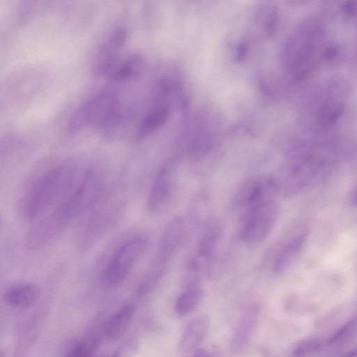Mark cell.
Instances as JSON below:
<instances>
[{
	"mask_svg": "<svg viewBox=\"0 0 357 357\" xmlns=\"http://www.w3.org/2000/svg\"><path fill=\"white\" fill-rule=\"evenodd\" d=\"M342 10L347 15H357V0L346 1L342 5Z\"/></svg>",
	"mask_w": 357,
	"mask_h": 357,
	"instance_id": "obj_24",
	"label": "cell"
},
{
	"mask_svg": "<svg viewBox=\"0 0 357 357\" xmlns=\"http://www.w3.org/2000/svg\"><path fill=\"white\" fill-rule=\"evenodd\" d=\"M119 106L116 95L102 91L80 105L70 116L68 128L72 132L81 131L89 126H103Z\"/></svg>",
	"mask_w": 357,
	"mask_h": 357,
	"instance_id": "obj_5",
	"label": "cell"
},
{
	"mask_svg": "<svg viewBox=\"0 0 357 357\" xmlns=\"http://www.w3.org/2000/svg\"><path fill=\"white\" fill-rule=\"evenodd\" d=\"M193 356H221V350L216 346L199 347L192 355Z\"/></svg>",
	"mask_w": 357,
	"mask_h": 357,
	"instance_id": "obj_23",
	"label": "cell"
},
{
	"mask_svg": "<svg viewBox=\"0 0 357 357\" xmlns=\"http://www.w3.org/2000/svg\"><path fill=\"white\" fill-rule=\"evenodd\" d=\"M76 172L74 164L66 162L41 174L24 196L23 210L26 217L38 216L59 197L66 195L75 183Z\"/></svg>",
	"mask_w": 357,
	"mask_h": 357,
	"instance_id": "obj_1",
	"label": "cell"
},
{
	"mask_svg": "<svg viewBox=\"0 0 357 357\" xmlns=\"http://www.w3.org/2000/svg\"><path fill=\"white\" fill-rule=\"evenodd\" d=\"M175 167L172 162H165L158 170L150 190L146 206L150 213H155L166 204L172 190Z\"/></svg>",
	"mask_w": 357,
	"mask_h": 357,
	"instance_id": "obj_8",
	"label": "cell"
},
{
	"mask_svg": "<svg viewBox=\"0 0 357 357\" xmlns=\"http://www.w3.org/2000/svg\"><path fill=\"white\" fill-rule=\"evenodd\" d=\"M103 190L104 182L100 175L91 170L86 172L63 198L50 218L62 228L67 222L94 204Z\"/></svg>",
	"mask_w": 357,
	"mask_h": 357,
	"instance_id": "obj_3",
	"label": "cell"
},
{
	"mask_svg": "<svg viewBox=\"0 0 357 357\" xmlns=\"http://www.w3.org/2000/svg\"><path fill=\"white\" fill-rule=\"evenodd\" d=\"M169 115V105L162 100H158L139 122L136 130V137L141 139L152 135L165 124Z\"/></svg>",
	"mask_w": 357,
	"mask_h": 357,
	"instance_id": "obj_11",
	"label": "cell"
},
{
	"mask_svg": "<svg viewBox=\"0 0 357 357\" xmlns=\"http://www.w3.org/2000/svg\"><path fill=\"white\" fill-rule=\"evenodd\" d=\"M128 38V31L126 29L119 28L116 29L107 40L102 44L98 50V56L116 54L119 50L126 44Z\"/></svg>",
	"mask_w": 357,
	"mask_h": 357,
	"instance_id": "obj_18",
	"label": "cell"
},
{
	"mask_svg": "<svg viewBox=\"0 0 357 357\" xmlns=\"http://www.w3.org/2000/svg\"><path fill=\"white\" fill-rule=\"evenodd\" d=\"M147 241L137 237L122 244L112 255L102 275L107 288H114L127 278L132 267L146 250Z\"/></svg>",
	"mask_w": 357,
	"mask_h": 357,
	"instance_id": "obj_6",
	"label": "cell"
},
{
	"mask_svg": "<svg viewBox=\"0 0 357 357\" xmlns=\"http://www.w3.org/2000/svg\"><path fill=\"white\" fill-rule=\"evenodd\" d=\"M209 328V321L204 316L192 319L183 331L178 344L182 356H192L201 347Z\"/></svg>",
	"mask_w": 357,
	"mask_h": 357,
	"instance_id": "obj_10",
	"label": "cell"
},
{
	"mask_svg": "<svg viewBox=\"0 0 357 357\" xmlns=\"http://www.w3.org/2000/svg\"><path fill=\"white\" fill-rule=\"evenodd\" d=\"M280 25V15L277 9L271 7L266 10L263 17L261 29L266 39H271L276 34Z\"/></svg>",
	"mask_w": 357,
	"mask_h": 357,
	"instance_id": "obj_19",
	"label": "cell"
},
{
	"mask_svg": "<svg viewBox=\"0 0 357 357\" xmlns=\"http://www.w3.org/2000/svg\"><path fill=\"white\" fill-rule=\"evenodd\" d=\"M144 67L141 54L133 53L122 61L111 79L116 82H125L137 77Z\"/></svg>",
	"mask_w": 357,
	"mask_h": 357,
	"instance_id": "obj_16",
	"label": "cell"
},
{
	"mask_svg": "<svg viewBox=\"0 0 357 357\" xmlns=\"http://www.w3.org/2000/svg\"><path fill=\"white\" fill-rule=\"evenodd\" d=\"M321 29L314 20L301 23L287 39L282 61L296 79L304 78L312 70L320 55Z\"/></svg>",
	"mask_w": 357,
	"mask_h": 357,
	"instance_id": "obj_2",
	"label": "cell"
},
{
	"mask_svg": "<svg viewBox=\"0 0 357 357\" xmlns=\"http://www.w3.org/2000/svg\"><path fill=\"white\" fill-rule=\"evenodd\" d=\"M98 347L97 339L88 337L75 344L68 351V356L85 357L93 355Z\"/></svg>",
	"mask_w": 357,
	"mask_h": 357,
	"instance_id": "obj_20",
	"label": "cell"
},
{
	"mask_svg": "<svg viewBox=\"0 0 357 357\" xmlns=\"http://www.w3.org/2000/svg\"><path fill=\"white\" fill-rule=\"evenodd\" d=\"M135 311L132 304L123 305L107 321L104 328L105 337L112 341L121 338L129 328Z\"/></svg>",
	"mask_w": 357,
	"mask_h": 357,
	"instance_id": "obj_12",
	"label": "cell"
},
{
	"mask_svg": "<svg viewBox=\"0 0 357 357\" xmlns=\"http://www.w3.org/2000/svg\"><path fill=\"white\" fill-rule=\"evenodd\" d=\"M305 236L306 234H300L282 247L273 262L275 273L284 271L291 264L303 245Z\"/></svg>",
	"mask_w": 357,
	"mask_h": 357,
	"instance_id": "obj_15",
	"label": "cell"
},
{
	"mask_svg": "<svg viewBox=\"0 0 357 357\" xmlns=\"http://www.w3.org/2000/svg\"><path fill=\"white\" fill-rule=\"evenodd\" d=\"M222 235V228L215 220H208L198 241L195 253L212 264Z\"/></svg>",
	"mask_w": 357,
	"mask_h": 357,
	"instance_id": "obj_13",
	"label": "cell"
},
{
	"mask_svg": "<svg viewBox=\"0 0 357 357\" xmlns=\"http://www.w3.org/2000/svg\"><path fill=\"white\" fill-rule=\"evenodd\" d=\"M250 45L249 41L244 39L239 41L234 51V57L236 62L242 63L245 61L250 53Z\"/></svg>",
	"mask_w": 357,
	"mask_h": 357,
	"instance_id": "obj_22",
	"label": "cell"
},
{
	"mask_svg": "<svg viewBox=\"0 0 357 357\" xmlns=\"http://www.w3.org/2000/svg\"><path fill=\"white\" fill-rule=\"evenodd\" d=\"M190 1H197V0H189Z\"/></svg>",
	"mask_w": 357,
	"mask_h": 357,
	"instance_id": "obj_25",
	"label": "cell"
},
{
	"mask_svg": "<svg viewBox=\"0 0 357 357\" xmlns=\"http://www.w3.org/2000/svg\"><path fill=\"white\" fill-rule=\"evenodd\" d=\"M278 214L273 198L242 211L240 236L243 243L249 246L263 243L273 228Z\"/></svg>",
	"mask_w": 357,
	"mask_h": 357,
	"instance_id": "obj_4",
	"label": "cell"
},
{
	"mask_svg": "<svg viewBox=\"0 0 357 357\" xmlns=\"http://www.w3.org/2000/svg\"><path fill=\"white\" fill-rule=\"evenodd\" d=\"M40 289L33 284H25L12 287L5 294L6 303L17 309H28L38 302Z\"/></svg>",
	"mask_w": 357,
	"mask_h": 357,
	"instance_id": "obj_14",
	"label": "cell"
},
{
	"mask_svg": "<svg viewBox=\"0 0 357 357\" xmlns=\"http://www.w3.org/2000/svg\"><path fill=\"white\" fill-rule=\"evenodd\" d=\"M202 294L200 284L185 287L184 291L176 300L175 313L181 317L191 313L202 300Z\"/></svg>",
	"mask_w": 357,
	"mask_h": 357,
	"instance_id": "obj_17",
	"label": "cell"
},
{
	"mask_svg": "<svg viewBox=\"0 0 357 357\" xmlns=\"http://www.w3.org/2000/svg\"><path fill=\"white\" fill-rule=\"evenodd\" d=\"M187 226L183 218L178 217L165 227L159 244V260L167 264L178 250L185 240Z\"/></svg>",
	"mask_w": 357,
	"mask_h": 357,
	"instance_id": "obj_9",
	"label": "cell"
},
{
	"mask_svg": "<svg viewBox=\"0 0 357 357\" xmlns=\"http://www.w3.org/2000/svg\"><path fill=\"white\" fill-rule=\"evenodd\" d=\"M259 321V310L255 305H249L240 316L229 342V351L238 355L250 345Z\"/></svg>",
	"mask_w": 357,
	"mask_h": 357,
	"instance_id": "obj_7",
	"label": "cell"
},
{
	"mask_svg": "<svg viewBox=\"0 0 357 357\" xmlns=\"http://www.w3.org/2000/svg\"><path fill=\"white\" fill-rule=\"evenodd\" d=\"M321 344L319 342L306 341L300 344L296 347L293 351L294 356H305L312 354L314 352H317L319 350Z\"/></svg>",
	"mask_w": 357,
	"mask_h": 357,
	"instance_id": "obj_21",
	"label": "cell"
}]
</instances>
